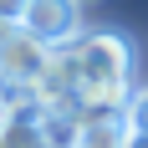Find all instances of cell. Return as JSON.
Wrapping results in <instances>:
<instances>
[{"instance_id": "6", "label": "cell", "mask_w": 148, "mask_h": 148, "mask_svg": "<svg viewBox=\"0 0 148 148\" xmlns=\"http://www.w3.org/2000/svg\"><path fill=\"white\" fill-rule=\"evenodd\" d=\"M21 10L26 0H0V26H21Z\"/></svg>"}, {"instance_id": "1", "label": "cell", "mask_w": 148, "mask_h": 148, "mask_svg": "<svg viewBox=\"0 0 148 148\" xmlns=\"http://www.w3.org/2000/svg\"><path fill=\"white\" fill-rule=\"evenodd\" d=\"M66 61H72V102L82 112H123L133 97V41L123 31H82L77 41H66Z\"/></svg>"}, {"instance_id": "3", "label": "cell", "mask_w": 148, "mask_h": 148, "mask_svg": "<svg viewBox=\"0 0 148 148\" xmlns=\"http://www.w3.org/2000/svg\"><path fill=\"white\" fill-rule=\"evenodd\" d=\"M46 61H51V46H41L31 31H21V26H0V72L10 77L21 92H31L36 82H41Z\"/></svg>"}, {"instance_id": "2", "label": "cell", "mask_w": 148, "mask_h": 148, "mask_svg": "<svg viewBox=\"0 0 148 148\" xmlns=\"http://www.w3.org/2000/svg\"><path fill=\"white\" fill-rule=\"evenodd\" d=\"M21 31H31L41 46H66L82 36V5L77 0H26V10H21Z\"/></svg>"}, {"instance_id": "8", "label": "cell", "mask_w": 148, "mask_h": 148, "mask_svg": "<svg viewBox=\"0 0 148 148\" xmlns=\"http://www.w3.org/2000/svg\"><path fill=\"white\" fill-rule=\"evenodd\" d=\"M128 148H148V138H143V133H133V143H128Z\"/></svg>"}, {"instance_id": "9", "label": "cell", "mask_w": 148, "mask_h": 148, "mask_svg": "<svg viewBox=\"0 0 148 148\" xmlns=\"http://www.w3.org/2000/svg\"><path fill=\"white\" fill-rule=\"evenodd\" d=\"M77 5H92V0H77Z\"/></svg>"}, {"instance_id": "7", "label": "cell", "mask_w": 148, "mask_h": 148, "mask_svg": "<svg viewBox=\"0 0 148 148\" xmlns=\"http://www.w3.org/2000/svg\"><path fill=\"white\" fill-rule=\"evenodd\" d=\"M15 97H21V87H15L10 77L0 72V112H5V107H10V102H15Z\"/></svg>"}, {"instance_id": "5", "label": "cell", "mask_w": 148, "mask_h": 148, "mask_svg": "<svg viewBox=\"0 0 148 148\" xmlns=\"http://www.w3.org/2000/svg\"><path fill=\"white\" fill-rule=\"evenodd\" d=\"M123 118H128V128H133V133H143V138H148V87H138L133 97H128Z\"/></svg>"}, {"instance_id": "4", "label": "cell", "mask_w": 148, "mask_h": 148, "mask_svg": "<svg viewBox=\"0 0 148 148\" xmlns=\"http://www.w3.org/2000/svg\"><path fill=\"white\" fill-rule=\"evenodd\" d=\"M133 143V128L123 112H92L82 118V133H77V148H128Z\"/></svg>"}]
</instances>
